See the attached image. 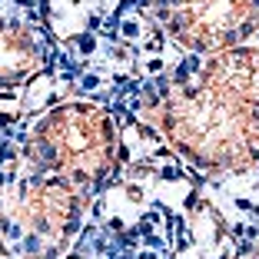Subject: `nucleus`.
I'll return each instance as SVG.
<instances>
[{"label": "nucleus", "mask_w": 259, "mask_h": 259, "mask_svg": "<svg viewBox=\"0 0 259 259\" xmlns=\"http://www.w3.org/2000/svg\"><path fill=\"white\" fill-rule=\"evenodd\" d=\"M183 160L206 173H249L259 163V47L209 54L193 80L146 110Z\"/></svg>", "instance_id": "nucleus-1"}, {"label": "nucleus", "mask_w": 259, "mask_h": 259, "mask_svg": "<svg viewBox=\"0 0 259 259\" xmlns=\"http://www.w3.org/2000/svg\"><path fill=\"white\" fill-rule=\"evenodd\" d=\"M27 156L37 169L87 190L100 183L116 163V123L97 103H60L33 123Z\"/></svg>", "instance_id": "nucleus-2"}, {"label": "nucleus", "mask_w": 259, "mask_h": 259, "mask_svg": "<svg viewBox=\"0 0 259 259\" xmlns=\"http://www.w3.org/2000/svg\"><path fill=\"white\" fill-rule=\"evenodd\" d=\"M87 206L83 190L60 176H33L17 186L0 190V220L17 229L27 243L60 249L76 229Z\"/></svg>", "instance_id": "nucleus-3"}, {"label": "nucleus", "mask_w": 259, "mask_h": 259, "mask_svg": "<svg viewBox=\"0 0 259 259\" xmlns=\"http://www.w3.org/2000/svg\"><path fill=\"white\" fill-rule=\"evenodd\" d=\"M259 27V0H173L166 33L193 54L239 47Z\"/></svg>", "instance_id": "nucleus-4"}, {"label": "nucleus", "mask_w": 259, "mask_h": 259, "mask_svg": "<svg viewBox=\"0 0 259 259\" xmlns=\"http://www.w3.org/2000/svg\"><path fill=\"white\" fill-rule=\"evenodd\" d=\"M47 63V50L33 27L0 17V87H17L37 76Z\"/></svg>", "instance_id": "nucleus-5"}]
</instances>
